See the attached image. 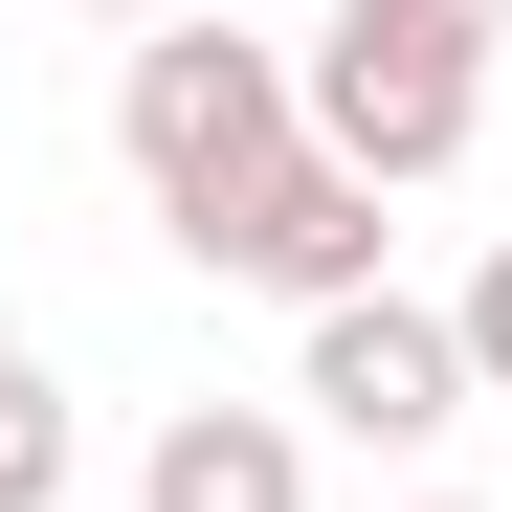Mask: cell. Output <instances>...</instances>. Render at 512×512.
<instances>
[{"instance_id": "obj_1", "label": "cell", "mask_w": 512, "mask_h": 512, "mask_svg": "<svg viewBox=\"0 0 512 512\" xmlns=\"http://www.w3.org/2000/svg\"><path fill=\"white\" fill-rule=\"evenodd\" d=\"M112 156H134V201L179 223V268H223V223L312 156V67L245 45L223 0H201V23H134V67H112Z\"/></svg>"}, {"instance_id": "obj_2", "label": "cell", "mask_w": 512, "mask_h": 512, "mask_svg": "<svg viewBox=\"0 0 512 512\" xmlns=\"http://www.w3.org/2000/svg\"><path fill=\"white\" fill-rule=\"evenodd\" d=\"M312 156H357L379 201H423L490 134V0H312Z\"/></svg>"}, {"instance_id": "obj_3", "label": "cell", "mask_w": 512, "mask_h": 512, "mask_svg": "<svg viewBox=\"0 0 512 512\" xmlns=\"http://www.w3.org/2000/svg\"><path fill=\"white\" fill-rule=\"evenodd\" d=\"M490 379H468V312H423V290H357V312H312L290 334V423H334V446H446Z\"/></svg>"}, {"instance_id": "obj_4", "label": "cell", "mask_w": 512, "mask_h": 512, "mask_svg": "<svg viewBox=\"0 0 512 512\" xmlns=\"http://www.w3.org/2000/svg\"><path fill=\"white\" fill-rule=\"evenodd\" d=\"M223 268H245V290H290V334H312V312H357V290H379V179H357V156H290V179L223 223Z\"/></svg>"}, {"instance_id": "obj_5", "label": "cell", "mask_w": 512, "mask_h": 512, "mask_svg": "<svg viewBox=\"0 0 512 512\" xmlns=\"http://www.w3.org/2000/svg\"><path fill=\"white\" fill-rule=\"evenodd\" d=\"M134 512H312V423L290 401H179L134 446Z\"/></svg>"}, {"instance_id": "obj_6", "label": "cell", "mask_w": 512, "mask_h": 512, "mask_svg": "<svg viewBox=\"0 0 512 512\" xmlns=\"http://www.w3.org/2000/svg\"><path fill=\"white\" fill-rule=\"evenodd\" d=\"M67 446H90L67 357H23V334H0V512H67Z\"/></svg>"}, {"instance_id": "obj_7", "label": "cell", "mask_w": 512, "mask_h": 512, "mask_svg": "<svg viewBox=\"0 0 512 512\" xmlns=\"http://www.w3.org/2000/svg\"><path fill=\"white\" fill-rule=\"evenodd\" d=\"M468 379L512 401V223H490V268H468Z\"/></svg>"}, {"instance_id": "obj_8", "label": "cell", "mask_w": 512, "mask_h": 512, "mask_svg": "<svg viewBox=\"0 0 512 512\" xmlns=\"http://www.w3.org/2000/svg\"><path fill=\"white\" fill-rule=\"evenodd\" d=\"M90 23H201V0H90Z\"/></svg>"}, {"instance_id": "obj_9", "label": "cell", "mask_w": 512, "mask_h": 512, "mask_svg": "<svg viewBox=\"0 0 512 512\" xmlns=\"http://www.w3.org/2000/svg\"><path fill=\"white\" fill-rule=\"evenodd\" d=\"M490 45H512V0H490Z\"/></svg>"}, {"instance_id": "obj_10", "label": "cell", "mask_w": 512, "mask_h": 512, "mask_svg": "<svg viewBox=\"0 0 512 512\" xmlns=\"http://www.w3.org/2000/svg\"><path fill=\"white\" fill-rule=\"evenodd\" d=\"M423 512H468V490H423Z\"/></svg>"}]
</instances>
